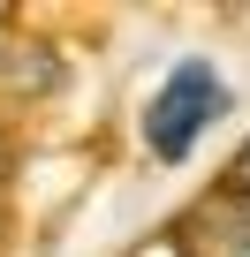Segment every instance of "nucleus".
<instances>
[{
    "mask_svg": "<svg viewBox=\"0 0 250 257\" xmlns=\"http://www.w3.org/2000/svg\"><path fill=\"white\" fill-rule=\"evenodd\" d=\"M220 106H227V83H220L205 61H182V68L159 83V98L144 106V144H152V159H167V167L190 159V144L220 121Z\"/></svg>",
    "mask_w": 250,
    "mask_h": 257,
    "instance_id": "f257e3e1",
    "label": "nucleus"
},
{
    "mask_svg": "<svg viewBox=\"0 0 250 257\" xmlns=\"http://www.w3.org/2000/svg\"><path fill=\"white\" fill-rule=\"evenodd\" d=\"M190 257H250V219H197V234H182Z\"/></svg>",
    "mask_w": 250,
    "mask_h": 257,
    "instance_id": "f03ea898",
    "label": "nucleus"
},
{
    "mask_svg": "<svg viewBox=\"0 0 250 257\" xmlns=\"http://www.w3.org/2000/svg\"><path fill=\"white\" fill-rule=\"evenodd\" d=\"M235 197L250 204V144H242V159H235Z\"/></svg>",
    "mask_w": 250,
    "mask_h": 257,
    "instance_id": "7ed1b4c3",
    "label": "nucleus"
},
{
    "mask_svg": "<svg viewBox=\"0 0 250 257\" xmlns=\"http://www.w3.org/2000/svg\"><path fill=\"white\" fill-rule=\"evenodd\" d=\"M0 182H8V137H0Z\"/></svg>",
    "mask_w": 250,
    "mask_h": 257,
    "instance_id": "20e7f679",
    "label": "nucleus"
}]
</instances>
